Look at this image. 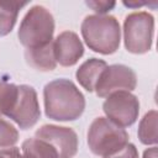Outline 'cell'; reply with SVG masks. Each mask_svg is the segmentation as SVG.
<instances>
[{
    "mask_svg": "<svg viewBox=\"0 0 158 158\" xmlns=\"http://www.w3.org/2000/svg\"><path fill=\"white\" fill-rule=\"evenodd\" d=\"M26 5L27 1H0V37L11 32L20 10Z\"/></svg>",
    "mask_w": 158,
    "mask_h": 158,
    "instance_id": "13",
    "label": "cell"
},
{
    "mask_svg": "<svg viewBox=\"0 0 158 158\" xmlns=\"http://www.w3.org/2000/svg\"><path fill=\"white\" fill-rule=\"evenodd\" d=\"M154 20L151 14L138 11L130 14L123 23L125 47L128 52L142 54L151 49L153 41Z\"/></svg>",
    "mask_w": 158,
    "mask_h": 158,
    "instance_id": "5",
    "label": "cell"
},
{
    "mask_svg": "<svg viewBox=\"0 0 158 158\" xmlns=\"http://www.w3.org/2000/svg\"><path fill=\"white\" fill-rule=\"evenodd\" d=\"M128 143L125 128L115 125L106 117H96L88 131V144L90 151L101 157L117 153Z\"/></svg>",
    "mask_w": 158,
    "mask_h": 158,
    "instance_id": "3",
    "label": "cell"
},
{
    "mask_svg": "<svg viewBox=\"0 0 158 158\" xmlns=\"http://www.w3.org/2000/svg\"><path fill=\"white\" fill-rule=\"evenodd\" d=\"M86 5L98 12V15H104L114 9L116 4L114 1H86Z\"/></svg>",
    "mask_w": 158,
    "mask_h": 158,
    "instance_id": "18",
    "label": "cell"
},
{
    "mask_svg": "<svg viewBox=\"0 0 158 158\" xmlns=\"http://www.w3.org/2000/svg\"><path fill=\"white\" fill-rule=\"evenodd\" d=\"M6 116L15 121L22 130L33 127L41 116L36 90L30 85H19L16 102Z\"/></svg>",
    "mask_w": 158,
    "mask_h": 158,
    "instance_id": "8",
    "label": "cell"
},
{
    "mask_svg": "<svg viewBox=\"0 0 158 158\" xmlns=\"http://www.w3.org/2000/svg\"><path fill=\"white\" fill-rule=\"evenodd\" d=\"M104 158H138V152H137V148L132 143H127L117 153L109 156V157H104Z\"/></svg>",
    "mask_w": 158,
    "mask_h": 158,
    "instance_id": "19",
    "label": "cell"
},
{
    "mask_svg": "<svg viewBox=\"0 0 158 158\" xmlns=\"http://www.w3.org/2000/svg\"><path fill=\"white\" fill-rule=\"evenodd\" d=\"M19 86L6 81H0V115H7L17 99Z\"/></svg>",
    "mask_w": 158,
    "mask_h": 158,
    "instance_id": "16",
    "label": "cell"
},
{
    "mask_svg": "<svg viewBox=\"0 0 158 158\" xmlns=\"http://www.w3.org/2000/svg\"><path fill=\"white\" fill-rule=\"evenodd\" d=\"M137 77L136 73L122 64H114L106 67L96 85L95 91L100 98H107L116 91H131L136 88Z\"/></svg>",
    "mask_w": 158,
    "mask_h": 158,
    "instance_id": "7",
    "label": "cell"
},
{
    "mask_svg": "<svg viewBox=\"0 0 158 158\" xmlns=\"http://www.w3.org/2000/svg\"><path fill=\"white\" fill-rule=\"evenodd\" d=\"M35 137L49 143L56 149L58 158H73L78 152L77 133L69 127L44 125L36 131Z\"/></svg>",
    "mask_w": 158,
    "mask_h": 158,
    "instance_id": "9",
    "label": "cell"
},
{
    "mask_svg": "<svg viewBox=\"0 0 158 158\" xmlns=\"http://www.w3.org/2000/svg\"><path fill=\"white\" fill-rule=\"evenodd\" d=\"M143 158H157V147H151L144 151Z\"/></svg>",
    "mask_w": 158,
    "mask_h": 158,
    "instance_id": "21",
    "label": "cell"
},
{
    "mask_svg": "<svg viewBox=\"0 0 158 158\" xmlns=\"http://www.w3.org/2000/svg\"><path fill=\"white\" fill-rule=\"evenodd\" d=\"M19 141L17 130L6 120L0 118V148L11 147Z\"/></svg>",
    "mask_w": 158,
    "mask_h": 158,
    "instance_id": "17",
    "label": "cell"
},
{
    "mask_svg": "<svg viewBox=\"0 0 158 158\" xmlns=\"http://www.w3.org/2000/svg\"><path fill=\"white\" fill-rule=\"evenodd\" d=\"M102 109L111 122L123 128L136 122L139 112V102L130 91H116L107 96Z\"/></svg>",
    "mask_w": 158,
    "mask_h": 158,
    "instance_id": "6",
    "label": "cell"
},
{
    "mask_svg": "<svg viewBox=\"0 0 158 158\" xmlns=\"http://www.w3.org/2000/svg\"><path fill=\"white\" fill-rule=\"evenodd\" d=\"M54 57L57 63L63 67L74 65L84 53V47L77 33L64 31L53 41Z\"/></svg>",
    "mask_w": 158,
    "mask_h": 158,
    "instance_id": "10",
    "label": "cell"
},
{
    "mask_svg": "<svg viewBox=\"0 0 158 158\" xmlns=\"http://www.w3.org/2000/svg\"><path fill=\"white\" fill-rule=\"evenodd\" d=\"M44 111L54 121H73L81 116L85 109L83 94L68 79H56L43 89Z\"/></svg>",
    "mask_w": 158,
    "mask_h": 158,
    "instance_id": "1",
    "label": "cell"
},
{
    "mask_svg": "<svg viewBox=\"0 0 158 158\" xmlns=\"http://www.w3.org/2000/svg\"><path fill=\"white\" fill-rule=\"evenodd\" d=\"M81 35L90 49L101 54H111L120 46L121 28L114 16L90 15L81 22Z\"/></svg>",
    "mask_w": 158,
    "mask_h": 158,
    "instance_id": "2",
    "label": "cell"
},
{
    "mask_svg": "<svg viewBox=\"0 0 158 158\" xmlns=\"http://www.w3.org/2000/svg\"><path fill=\"white\" fill-rule=\"evenodd\" d=\"M107 67L106 62L98 58H90L84 62L79 69L77 70V79L79 84L88 91H94L95 85L102 73V70Z\"/></svg>",
    "mask_w": 158,
    "mask_h": 158,
    "instance_id": "12",
    "label": "cell"
},
{
    "mask_svg": "<svg viewBox=\"0 0 158 158\" xmlns=\"http://www.w3.org/2000/svg\"><path fill=\"white\" fill-rule=\"evenodd\" d=\"M22 158H58L56 149L43 139L37 137L23 141L21 146Z\"/></svg>",
    "mask_w": 158,
    "mask_h": 158,
    "instance_id": "14",
    "label": "cell"
},
{
    "mask_svg": "<svg viewBox=\"0 0 158 158\" xmlns=\"http://www.w3.org/2000/svg\"><path fill=\"white\" fill-rule=\"evenodd\" d=\"M138 138L143 144L157 142V111L152 110L144 115L138 127Z\"/></svg>",
    "mask_w": 158,
    "mask_h": 158,
    "instance_id": "15",
    "label": "cell"
},
{
    "mask_svg": "<svg viewBox=\"0 0 158 158\" xmlns=\"http://www.w3.org/2000/svg\"><path fill=\"white\" fill-rule=\"evenodd\" d=\"M25 59L27 64L36 70H41V72L53 70L57 65V60L54 57L53 41L41 47L26 49Z\"/></svg>",
    "mask_w": 158,
    "mask_h": 158,
    "instance_id": "11",
    "label": "cell"
},
{
    "mask_svg": "<svg viewBox=\"0 0 158 158\" xmlns=\"http://www.w3.org/2000/svg\"><path fill=\"white\" fill-rule=\"evenodd\" d=\"M0 158H22L21 149L15 146L0 148Z\"/></svg>",
    "mask_w": 158,
    "mask_h": 158,
    "instance_id": "20",
    "label": "cell"
},
{
    "mask_svg": "<svg viewBox=\"0 0 158 158\" xmlns=\"http://www.w3.org/2000/svg\"><path fill=\"white\" fill-rule=\"evenodd\" d=\"M53 32L54 20L52 14L44 6L36 5L25 15L19 28V40L26 49L36 48L52 42Z\"/></svg>",
    "mask_w": 158,
    "mask_h": 158,
    "instance_id": "4",
    "label": "cell"
}]
</instances>
